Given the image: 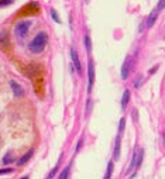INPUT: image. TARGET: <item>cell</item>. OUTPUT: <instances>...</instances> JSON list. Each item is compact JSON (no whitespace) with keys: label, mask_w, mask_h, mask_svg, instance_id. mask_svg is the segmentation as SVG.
Wrapping results in <instances>:
<instances>
[{"label":"cell","mask_w":165,"mask_h":179,"mask_svg":"<svg viewBox=\"0 0 165 179\" xmlns=\"http://www.w3.org/2000/svg\"><path fill=\"white\" fill-rule=\"evenodd\" d=\"M47 40H48V35L45 33H38L35 37H34V40L31 41V44H30V51L34 52V54H39V52H42L44 48H45V45H47Z\"/></svg>","instance_id":"cell-1"},{"label":"cell","mask_w":165,"mask_h":179,"mask_svg":"<svg viewBox=\"0 0 165 179\" xmlns=\"http://www.w3.org/2000/svg\"><path fill=\"white\" fill-rule=\"evenodd\" d=\"M30 25H31V21H21V23H18L16 25V28H14V33H16L17 37H25L27 33H28V30H30Z\"/></svg>","instance_id":"cell-2"},{"label":"cell","mask_w":165,"mask_h":179,"mask_svg":"<svg viewBox=\"0 0 165 179\" xmlns=\"http://www.w3.org/2000/svg\"><path fill=\"white\" fill-rule=\"evenodd\" d=\"M142 155H144V151L140 148V150H138L133 157V162H131V166H130V171L137 169V168L140 166V164H141V161H142Z\"/></svg>","instance_id":"cell-3"},{"label":"cell","mask_w":165,"mask_h":179,"mask_svg":"<svg viewBox=\"0 0 165 179\" xmlns=\"http://www.w3.org/2000/svg\"><path fill=\"white\" fill-rule=\"evenodd\" d=\"M130 71H131V57H127L126 61H124V64H123V66H121V78H123L124 81L128 78Z\"/></svg>","instance_id":"cell-4"},{"label":"cell","mask_w":165,"mask_h":179,"mask_svg":"<svg viewBox=\"0 0 165 179\" xmlns=\"http://www.w3.org/2000/svg\"><path fill=\"white\" fill-rule=\"evenodd\" d=\"M87 76H89V85H87V90L90 92L92 90V86L94 83V64L93 61L89 62V68H87Z\"/></svg>","instance_id":"cell-5"},{"label":"cell","mask_w":165,"mask_h":179,"mask_svg":"<svg viewBox=\"0 0 165 179\" xmlns=\"http://www.w3.org/2000/svg\"><path fill=\"white\" fill-rule=\"evenodd\" d=\"M71 58H72V62H73V65H75V68H76V71H78V73H80V61H79V57H78V52H76V49H71Z\"/></svg>","instance_id":"cell-6"},{"label":"cell","mask_w":165,"mask_h":179,"mask_svg":"<svg viewBox=\"0 0 165 179\" xmlns=\"http://www.w3.org/2000/svg\"><path fill=\"white\" fill-rule=\"evenodd\" d=\"M158 14H159V10H158V8H154V10L151 11L148 20H147V27H152V25H154V23H155V20H157Z\"/></svg>","instance_id":"cell-7"},{"label":"cell","mask_w":165,"mask_h":179,"mask_svg":"<svg viewBox=\"0 0 165 179\" xmlns=\"http://www.w3.org/2000/svg\"><path fill=\"white\" fill-rule=\"evenodd\" d=\"M10 86H11V89H13V92H14V95H16V96H23L24 90H23V88L17 83V82L10 81Z\"/></svg>","instance_id":"cell-8"},{"label":"cell","mask_w":165,"mask_h":179,"mask_svg":"<svg viewBox=\"0 0 165 179\" xmlns=\"http://www.w3.org/2000/svg\"><path fill=\"white\" fill-rule=\"evenodd\" d=\"M128 100H130V90H124L123 93V98H121V107L126 109L128 105Z\"/></svg>","instance_id":"cell-9"},{"label":"cell","mask_w":165,"mask_h":179,"mask_svg":"<svg viewBox=\"0 0 165 179\" xmlns=\"http://www.w3.org/2000/svg\"><path fill=\"white\" fill-rule=\"evenodd\" d=\"M120 157V135L116 137V144H114V159H118Z\"/></svg>","instance_id":"cell-10"},{"label":"cell","mask_w":165,"mask_h":179,"mask_svg":"<svg viewBox=\"0 0 165 179\" xmlns=\"http://www.w3.org/2000/svg\"><path fill=\"white\" fill-rule=\"evenodd\" d=\"M32 157V150H30V151H28V152H27V154L25 155H23V157H21V158H20V161H18V165H23V164H25L27 162V161H28V159H30V158H31Z\"/></svg>","instance_id":"cell-11"},{"label":"cell","mask_w":165,"mask_h":179,"mask_svg":"<svg viewBox=\"0 0 165 179\" xmlns=\"http://www.w3.org/2000/svg\"><path fill=\"white\" fill-rule=\"evenodd\" d=\"M51 17L54 18L55 21L58 23V24H61V18H59V16H58V13L55 11V10H51Z\"/></svg>","instance_id":"cell-12"},{"label":"cell","mask_w":165,"mask_h":179,"mask_svg":"<svg viewBox=\"0 0 165 179\" xmlns=\"http://www.w3.org/2000/svg\"><path fill=\"white\" fill-rule=\"evenodd\" d=\"M111 172H113V162L107 164V172H106V178L109 179L111 176Z\"/></svg>","instance_id":"cell-13"},{"label":"cell","mask_w":165,"mask_h":179,"mask_svg":"<svg viewBox=\"0 0 165 179\" xmlns=\"http://www.w3.org/2000/svg\"><path fill=\"white\" fill-rule=\"evenodd\" d=\"M13 3V0H0V7H7Z\"/></svg>","instance_id":"cell-14"},{"label":"cell","mask_w":165,"mask_h":179,"mask_svg":"<svg viewBox=\"0 0 165 179\" xmlns=\"http://www.w3.org/2000/svg\"><path fill=\"white\" fill-rule=\"evenodd\" d=\"M90 45H92V44H90V38H89V35H86V37H85V48H86L87 51H90V48H92Z\"/></svg>","instance_id":"cell-15"},{"label":"cell","mask_w":165,"mask_h":179,"mask_svg":"<svg viewBox=\"0 0 165 179\" xmlns=\"http://www.w3.org/2000/svg\"><path fill=\"white\" fill-rule=\"evenodd\" d=\"M11 161H13V159H11V154H7L6 157H4V159H3V162L4 164H10Z\"/></svg>","instance_id":"cell-16"},{"label":"cell","mask_w":165,"mask_h":179,"mask_svg":"<svg viewBox=\"0 0 165 179\" xmlns=\"http://www.w3.org/2000/svg\"><path fill=\"white\" fill-rule=\"evenodd\" d=\"M124 124H126V120L121 119V120H120V126H118V131H121L123 128H124Z\"/></svg>","instance_id":"cell-17"},{"label":"cell","mask_w":165,"mask_h":179,"mask_svg":"<svg viewBox=\"0 0 165 179\" xmlns=\"http://www.w3.org/2000/svg\"><path fill=\"white\" fill-rule=\"evenodd\" d=\"M68 171H69V169H65V171H63L62 173H61V175H59V178H61V179L66 178V176H68Z\"/></svg>","instance_id":"cell-18"},{"label":"cell","mask_w":165,"mask_h":179,"mask_svg":"<svg viewBox=\"0 0 165 179\" xmlns=\"http://www.w3.org/2000/svg\"><path fill=\"white\" fill-rule=\"evenodd\" d=\"M164 7V0H159V4H158V10H162Z\"/></svg>","instance_id":"cell-19"},{"label":"cell","mask_w":165,"mask_h":179,"mask_svg":"<svg viewBox=\"0 0 165 179\" xmlns=\"http://www.w3.org/2000/svg\"><path fill=\"white\" fill-rule=\"evenodd\" d=\"M11 172V169H0V175L1 173H10Z\"/></svg>","instance_id":"cell-20"},{"label":"cell","mask_w":165,"mask_h":179,"mask_svg":"<svg viewBox=\"0 0 165 179\" xmlns=\"http://www.w3.org/2000/svg\"><path fill=\"white\" fill-rule=\"evenodd\" d=\"M86 1H87V0H86Z\"/></svg>","instance_id":"cell-21"}]
</instances>
